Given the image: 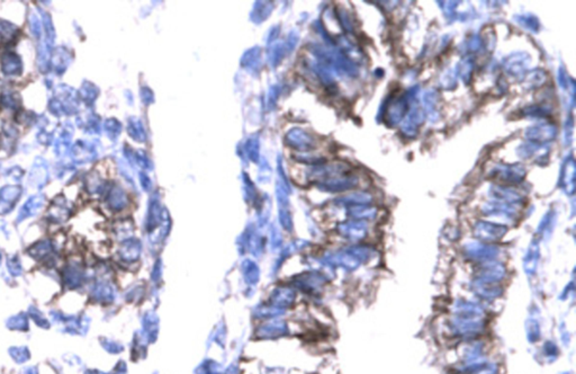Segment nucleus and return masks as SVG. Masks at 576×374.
Returning <instances> with one entry per match:
<instances>
[{"label": "nucleus", "instance_id": "f257e3e1", "mask_svg": "<svg viewBox=\"0 0 576 374\" xmlns=\"http://www.w3.org/2000/svg\"><path fill=\"white\" fill-rule=\"evenodd\" d=\"M54 98L59 100L62 105L64 114L71 115L74 114L78 110V97L77 92L71 87L66 85H60L56 88V95Z\"/></svg>", "mask_w": 576, "mask_h": 374}, {"label": "nucleus", "instance_id": "f03ea898", "mask_svg": "<svg viewBox=\"0 0 576 374\" xmlns=\"http://www.w3.org/2000/svg\"><path fill=\"white\" fill-rule=\"evenodd\" d=\"M0 68L7 77H18L23 71V62L17 53L8 51L0 58Z\"/></svg>", "mask_w": 576, "mask_h": 374}, {"label": "nucleus", "instance_id": "7ed1b4c3", "mask_svg": "<svg viewBox=\"0 0 576 374\" xmlns=\"http://www.w3.org/2000/svg\"><path fill=\"white\" fill-rule=\"evenodd\" d=\"M71 60H72L71 53L69 52L67 49L60 46V48H56V50H54V52L52 53V57H51L50 62H51V64H52L53 70L56 71L57 75H62L63 72L67 70V68L69 67V64H70Z\"/></svg>", "mask_w": 576, "mask_h": 374}, {"label": "nucleus", "instance_id": "20e7f679", "mask_svg": "<svg viewBox=\"0 0 576 374\" xmlns=\"http://www.w3.org/2000/svg\"><path fill=\"white\" fill-rule=\"evenodd\" d=\"M20 190L18 187H5L0 192V213H5L10 210L13 203L19 197Z\"/></svg>", "mask_w": 576, "mask_h": 374}, {"label": "nucleus", "instance_id": "39448f33", "mask_svg": "<svg viewBox=\"0 0 576 374\" xmlns=\"http://www.w3.org/2000/svg\"><path fill=\"white\" fill-rule=\"evenodd\" d=\"M72 134L71 131L64 130V132L57 138L54 143V151L57 156H66L72 147Z\"/></svg>", "mask_w": 576, "mask_h": 374}, {"label": "nucleus", "instance_id": "423d86ee", "mask_svg": "<svg viewBox=\"0 0 576 374\" xmlns=\"http://www.w3.org/2000/svg\"><path fill=\"white\" fill-rule=\"evenodd\" d=\"M72 158L75 162H83L89 160L90 155H92V149L83 141L79 140L75 142L71 148Z\"/></svg>", "mask_w": 576, "mask_h": 374}, {"label": "nucleus", "instance_id": "0eeeda50", "mask_svg": "<svg viewBox=\"0 0 576 374\" xmlns=\"http://www.w3.org/2000/svg\"><path fill=\"white\" fill-rule=\"evenodd\" d=\"M0 105L10 111H18L20 108V97L17 93L3 92L0 95Z\"/></svg>", "mask_w": 576, "mask_h": 374}, {"label": "nucleus", "instance_id": "6e6552de", "mask_svg": "<svg viewBox=\"0 0 576 374\" xmlns=\"http://www.w3.org/2000/svg\"><path fill=\"white\" fill-rule=\"evenodd\" d=\"M18 35V28L8 21H0V39L5 43L14 41Z\"/></svg>", "mask_w": 576, "mask_h": 374}, {"label": "nucleus", "instance_id": "1a4fd4ad", "mask_svg": "<svg viewBox=\"0 0 576 374\" xmlns=\"http://www.w3.org/2000/svg\"><path fill=\"white\" fill-rule=\"evenodd\" d=\"M43 27H44V31H45V41H46L44 43L48 46H50V48H52L54 39H56V31H54V27H53L52 18H51L49 14H46V13H43Z\"/></svg>", "mask_w": 576, "mask_h": 374}, {"label": "nucleus", "instance_id": "9d476101", "mask_svg": "<svg viewBox=\"0 0 576 374\" xmlns=\"http://www.w3.org/2000/svg\"><path fill=\"white\" fill-rule=\"evenodd\" d=\"M43 205V197H33L31 198L28 203H26V205H25V208L23 209V211H21L20 214V219H23V217H26L28 216H31V214H34L36 213L38 209H41Z\"/></svg>", "mask_w": 576, "mask_h": 374}, {"label": "nucleus", "instance_id": "9b49d317", "mask_svg": "<svg viewBox=\"0 0 576 374\" xmlns=\"http://www.w3.org/2000/svg\"><path fill=\"white\" fill-rule=\"evenodd\" d=\"M28 21H30V28H31L32 34H33L36 39L41 38L42 31H43V25H42V21L38 18V16L35 15L34 13H32L30 15V18H28Z\"/></svg>", "mask_w": 576, "mask_h": 374}, {"label": "nucleus", "instance_id": "f8f14e48", "mask_svg": "<svg viewBox=\"0 0 576 374\" xmlns=\"http://www.w3.org/2000/svg\"><path fill=\"white\" fill-rule=\"evenodd\" d=\"M93 86L90 85L88 82H85L81 87L80 89V96L83 100L86 101V103H90V101L93 100V98H95L96 96L93 95Z\"/></svg>", "mask_w": 576, "mask_h": 374}, {"label": "nucleus", "instance_id": "ddd939ff", "mask_svg": "<svg viewBox=\"0 0 576 374\" xmlns=\"http://www.w3.org/2000/svg\"><path fill=\"white\" fill-rule=\"evenodd\" d=\"M37 139L39 142L43 144H50L52 142V134L48 133L46 131H41V132L37 134Z\"/></svg>", "mask_w": 576, "mask_h": 374}]
</instances>
